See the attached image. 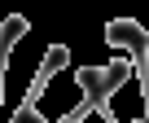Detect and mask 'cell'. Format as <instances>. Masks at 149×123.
Listing matches in <instances>:
<instances>
[{
    "label": "cell",
    "mask_w": 149,
    "mask_h": 123,
    "mask_svg": "<svg viewBox=\"0 0 149 123\" xmlns=\"http://www.w3.org/2000/svg\"><path fill=\"white\" fill-rule=\"evenodd\" d=\"M66 66H70V48H66V44H53V48L40 57V66H35V75H31V88L22 92V106L13 110V119H18V114H26V110H35V106H40V97H44V88L53 84V75H61Z\"/></svg>",
    "instance_id": "obj_1"
},
{
    "label": "cell",
    "mask_w": 149,
    "mask_h": 123,
    "mask_svg": "<svg viewBox=\"0 0 149 123\" xmlns=\"http://www.w3.org/2000/svg\"><path fill=\"white\" fill-rule=\"evenodd\" d=\"M31 31V22L22 13H9L0 22V123H5V75H9V57H13V44Z\"/></svg>",
    "instance_id": "obj_2"
},
{
    "label": "cell",
    "mask_w": 149,
    "mask_h": 123,
    "mask_svg": "<svg viewBox=\"0 0 149 123\" xmlns=\"http://www.w3.org/2000/svg\"><path fill=\"white\" fill-rule=\"evenodd\" d=\"M105 40H110L118 53H132V57L149 53V31H145L140 22H132V18H114V22L105 27Z\"/></svg>",
    "instance_id": "obj_3"
},
{
    "label": "cell",
    "mask_w": 149,
    "mask_h": 123,
    "mask_svg": "<svg viewBox=\"0 0 149 123\" xmlns=\"http://www.w3.org/2000/svg\"><path fill=\"white\" fill-rule=\"evenodd\" d=\"M74 84H79V88L88 92V101H97V106H110V97H114L110 71H105V66H84L79 75H74Z\"/></svg>",
    "instance_id": "obj_4"
},
{
    "label": "cell",
    "mask_w": 149,
    "mask_h": 123,
    "mask_svg": "<svg viewBox=\"0 0 149 123\" xmlns=\"http://www.w3.org/2000/svg\"><path fill=\"white\" fill-rule=\"evenodd\" d=\"M57 123H118V119H114V110H110V106H97V101H88V97H84L79 106H74L70 114H61Z\"/></svg>",
    "instance_id": "obj_5"
}]
</instances>
